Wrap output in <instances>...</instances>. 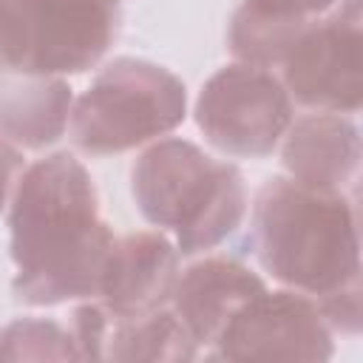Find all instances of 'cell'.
<instances>
[{"mask_svg": "<svg viewBox=\"0 0 363 363\" xmlns=\"http://www.w3.org/2000/svg\"><path fill=\"white\" fill-rule=\"evenodd\" d=\"M14 298L28 306H57L99 295L111 227L88 167L74 153H51L28 164L11 193L9 213Z\"/></svg>", "mask_w": 363, "mask_h": 363, "instance_id": "6da1fadb", "label": "cell"}, {"mask_svg": "<svg viewBox=\"0 0 363 363\" xmlns=\"http://www.w3.org/2000/svg\"><path fill=\"white\" fill-rule=\"evenodd\" d=\"M250 235L261 267L278 284L315 298L332 329L360 332L354 196L272 176L255 193Z\"/></svg>", "mask_w": 363, "mask_h": 363, "instance_id": "7a4b0ae2", "label": "cell"}, {"mask_svg": "<svg viewBox=\"0 0 363 363\" xmlns=\"http://www.w3.org/2000/svg\"><path fill=\"white\" fill-rule=\"evenodd\" d=\"M130 190L142 218L176 235L179 255L218 247L247 216L241 170L187 139L153 142L130 167Z\"/></svg>", "mask_w": 363, "mask_h": 363, "instance_id": "3957f363", "label": "cell"}, {"mask_svg": "<svg viewBox=\"0 0 363 363\" xmlns=\"http://www.w3.org/2000/svg\"><path fill=\"white\" fill-rule=\"evenodd\" d=\"M187 116L184 82L159 62L116 57L71 108L68 133L77 150L111 156L176 130Z\"/></svg>", "mask_w": 363, "mask_h": 363, "instance_id": "277c9868", "label": "cell"}, {"mask_svg": "<svg viewBox=\"0 0 363 363\" xmlns=\"http://www.w3.org/2000/svg\"><path fill=\"white\" fill-rule=\"evenodd\" d=\"M116 31L119 0H0V74H82Z\"/></svg>", "mask_w": 363, "mask_h": 363, "instance_id": "5b68a950", "label": "cell"}, {"mask_svg": "<svg viewBox=\"0 0 363 363\" xmlns=\"http://www.w3.org/2000/svg\"><path fill=\"white\" fill-rule=\"evenodd\" d=\"M196 125L224 156L264 159L292 125V99L269 68L233 62L201 85Z\"/></svg>", "mask_w": 363, "mask_h": 363, "instance_id": "8992f818", "label": "cell"}, {"mask_svg": "<svg viewBox=\"0 0 363 363\" xmlns=\"http://www.w3.org/2000/svg\"><path fill=\"white\" fill-rule=\"evenodd\" d=\"M360 43V0H343L306 23L281 62L289 99L312 111L357 113L363 94Z\"/></svg>", "mask_w": 363, "mask_h": 363, "instance_id": "52a82bcc", "label": "cell"}, {"mask_svg": "<svg viewBox=\"0 0 363 363\" xmlns=\"http://www.w3.org/2000/svg\"><path fill=\"white\" fill-rule=\"evenodd\" d=\"M332 326L315 298L295 289H264L218 335V360H329Z\"/></svg>", "mask_w": 363, "mask_h": 363, "instance_id": "ba28073f", "label": "cell"}, {"mask_svg": "<svg viewBox=\"0 0 363 363\" xmlns=\"http://www.w3.org/2000/svg\"><path fill=\"white\" fill-rule=\"evenodd\" d=\"M71 335L79 357L88 360H193L199 346L167 306L142 315H116L102 301L74 309Z\"/></svg>", "mask_w": 363, "mask_h": 363, "instance_id": "9c48e42d", "label": "cell"}, {"mask_svg": "<svg viewBox=\"0 0 363 363\" xmlns=\"http://www.w3.org/2000/svg\"><path fill=\"white\" fill-rule=\"evenodd\" d=\"M179 278V250L162 233H128L113 238L99 298L116 315H142L170 303Z\"/></svg>", "mask_w": 363, "mask_h": 363, "instance_id": "30bf717a", "label": "cell"}, {"mask_svg": "<svg viewBox=\"0 0 363 363\" xmlns=\"http://www.w3.org/2000/svg\"><path fill=\"white\" fill-rule=\"evenodd\" d=\"M264 289L267 284L241 261L210 255L179 272L170 303L193 343L213 349L224 326Z\"/></svg>", "mask_w": 363, "mask_h": 363, "instance_id": "8fae6325", "label": "cell"}, {"mask_svg": "<svg viewBox=\"0 0 363 363\" xmlns=\"http://www.w3.org/2000/svg\"><path fill=\"white\" fill-rule=\"evenodd\" d=\"M281 156L295 182L346 190V184L354 187L360 170V130L346 113L315 111L289 125Z\"/></svg>", "mask_w": 363, "mask_h": 363, "instance_id": "7c38bea8", "label": "cell"}, {"mask_svg": "<svg viewBox=\"0 0 363 363\" xmlns=\"http://www.w3.org/2000/svg\"><path fill=\"white\" fill-rule=\"evenodd\" d=\"M74 94L65 77L0 74V136L17 147L54 145L71 119Z\"/></svg>", "mask_w": 363, "mask_h": 363, "instance_id": "4fadbf2b", "label": "cell"}, {"mask_svg": "<svg viewBox=\"0 0 363 363\" xmlns=\"http://www.w3.org/2000/svg\"><path fill=\"white\" fill-rule=\"evenodd\" d=\"M79 357L74 335L57 320L17 318L0 332V360H71Z\"/></svg>", "mask_w": 363, "mask_h": 363, "instance_id": "5bb4252c", "label": "cell"}, {"mask_svg": "<svg viewBox=\"0 0 363 363\" xmlns=\"http://www.w3.org/2000/svg\"><path fill=\"white\" fill-rule=\"evenodd\" d=\"M340 3L343 0H244V6L258 14L278 17V20H295V23L318 20L329 14L332 9H337Z\"/></svg>", "mask_w": 363, "mask_h": 363, "instance_id": "9a60e30c", "label": "cell"}, {"mask_svg": "<svg viewBox=\"0 0 363 363\" xmlns=\"http://www.w3.org/2000/svg\"><path fill=\"white\" fill-rule=\"evenodd\" d=\"M26 170V159L17 145H11L6 136H0V210L6 207L9 196L14 193L20 176Z\"/></svg>", "mask_w": 363, "mask_h": 363, "instance_id": "2e32d148", "label": "cell"}]
</instances>
